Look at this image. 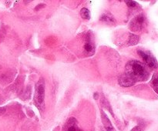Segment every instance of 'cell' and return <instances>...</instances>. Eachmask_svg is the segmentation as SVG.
<instances>
[{
	"instance_id": "obj_1",
	"label": "cell",
	"mask_w": 158,
	"mask_h": 131,
	"mask_svg": "<svg viewBox=\"0 0 158 131\" xmlns=\"http://www.w3.org/2000/svg\"><path fill=\"white\" fill-rule=\"evenodd\" d=\"M136 81H143L149 76L146 66L137 60H131L126 66V72Z\"/></svg>"
},
{
	"instance_id": "obj_2",
	"label": "cell",
	"mask_w": 158,
	"mask_h": 131,
	"mask_svg": "<svg viewBox=\"0 0 158 131\" xmlns=\"http://www.w3.org/2000/svg\"><path fill=\"white\" fill-rule=\"evenodd\" d=\"M34 103L37 106L40 113H43L45 110V80L43 78H40L35 84Z\"/></svg>"
},
{
	"instance_id": "obj_3",
	"label": "cell",
	"mask_w": 158,
	"mask_h": 131,
	"mask_svg": "<svg viewBox=\"0 0 158 131\" xmlns=\"http://www.w3.org/2000/svg\"><path fill=\"white\" fill-rule=\"evenodd\" d=\"M137 52H138L140 56L143 59V61L145 62V63H146L150 68H151V69H156V68L158 67L157 61L151 53L146 52L143 50H138Z\"/></svg>"
},
{
	"instance_id": "obj_4",
	"label": "cell",
	"mask_w": 158,
	"mask_h": 131,
	"mask_svg": "<svg viewBox=\"0 0 158 131\" xmlns=\"http://www.w3.org/2000/svg\"><path fill=\"white\" fill-rule=\"evenodd\" d=\"M145 23V17L143 15H139L134 17L130 23V29L134 32L141 30Z\"/></svg>"
},
{
	"instance_id": "obj_5",
	"label": "cell",
	"mask_w": 158,
	"mask_h": 131,
	"mask_svg": "<svg viewBox=\"0 0 158 131\" xmlns=\"http://www.w3.org/2000/svg\"><path fill=\"white\" fill-rule=\"evenodd\" d=\"M135 83H137V81L127 73H124L119 78V84L123 87H129L135 84Z\"/></svg>"
},
{
	"instance_id": "obj_6",
	"label": "cell",
	"mask_w": 158,
	"mask_h": 131,
	"mask_svg": "<svg viewBox=\"0 0 158 131\" xmlns=\"http://www.w3.org/2000/svg\"><path fill=\"white\" fill-rule=\"evenodd\" d=\"M63 130L64 131H82V129L78 126L77 120H76L75 118H73V117H72V118H69V120H68V121L66 123L64 127H63Z\"/></svg>"
},
{
	"instance_id": "obj_7",
	"label": "cell",
	"mask_w": 158,
	"mask_h": 131,
	"mask_svg": "<svg viewBox=\"0 0 158 131\" xmlns=\"http://www.w3.org/2000/svg\"><path fill=\"white\" fill-rule=\"evenodd\" d=\"M84 49L86 53L89 54V55L94 54V50H95V47H94V42L91 40L90 37H88L87 40H86V43L84 45Z\"/></svg>"
},
{
	"instance_id": "obj_8",
	"label": "cell",
	"mask_w": 158,
	"mask_h": 131,
	"mask_svg": "<svg viewBox=\"0 0 158 131\" xmlns=\"http://www.w3.org/2000/svg\"><path fill=\"white\" fill-rule=\"evenodd\" d=\"M101 117H102V120H103V123L104 124V126L106 127V129H107V131H115L114 130V128L113 126L112 123H110V121L109 118L106 117V114L101 110Z\"/></svg>"
},
{
	"instance_id": "obj_9",
	"label": "cell",
	"mask_w": 158,
	"mask_h": 131,
	"mask_svg": "<svg viewBox=\"0 0 158 131\" xmlns=\"http://www.w3.org/2000/svg\"><path fill=\"white\" fill-rule=\"evenodd\" d=\"M100 21L104 22V23H114L115 22V18L114 17L111 15L109 12H105L104 14L100 16Z\"/></svg>"
},
{
	"instance_id": "obj_10",
	"label": "cell",
	"mask_w": 158,
	"mask_h": 131,
	"mask_svg": "<svg viewBox=\"0 0 158 131\" xmlns=\"http://www.w3.org/2000/svg\"><path fill=\"white\" fill-rule=\"evenodd\" d=\"M139 41V36L135 34H130L129 35V39H128L127 45L128 46H134L138 43Z\"/></svg>"
},
{
	"instance_id": "obj_11",
	"label": "cell",
	"mask_w": 158,
	"mask_h": 131,
	"mask_svg": "<svg viewBox=\"0 0 158 131\" xmlns=\"http://www.w3.org/2000/svg\"><path fill=\"white\" fill-rule=\"evenodd\" d=\"M151 85L156 92L158 93V72L154 73L151 81Z\"/></svg>"
},
{
	"instance_id": "obj_12",
	"label": "cell",
	"mask_w": 158,
	"mask_h": 131,
	"mask_svg": "<svg viewBox=\"0 0 158 131\" xmlns=\"http://www.w3.org/2000/svg\"><path fill=\"white\" fill-rule=\"evenodd\" d=\"M80 15H81L82 18L84 19H89L90 18V12L86 8H83L80 10Z\"/></svg>"
},
{
	"instance_id": "obj_13",
	"label": "cell",
	"mask_w": 158,
	"mask_h": 131,
	"mask_svg": "<svg viewBox=\"0 0 158 131\" xmlns=\"http://www.w3.org/2000/svg\"><path fill=\"white\" fill-rule=\"evenodd\" d=\"M101 103H102V105H103V107L106 108V109H107L108 110H109V112L111 113L112 116L114 117V113H113L112 109H111V106H110V103H109V102H108V100H106V98H104V97H103V98L101 99Z\"/></svg>"
},
{
	"instance_id": "obj_14",
	"label": "cell",
	"mask_w": 158,
	"mask_h": 131,
	"mask_svg": "<svg viewBox=\"0 0 158 131\" xmlns=\"http://www.w3.org/2000/svg\"><path fill=\"white\" fill-rule=\"evenodd\" d=\"M143 129H144V126H143V125L140 124L138 125V126L133 128V129H131V131H143Z\"/></svg>"
},
{
	"instance_id": "obj_15",
	"label": "cell",
	"mask_w": 158,
	"mask_h": 131,
	"mask_svg": "<svg viewBox=\"0 0 158 131\" xmlns=\"http://www.w3.org/2000/svg\"><path fill=\"white\" fill-rule=\"evenodd\" d=\"M126 3L129 7H136V6H138L137 2H136L134 1H127Z\"/></svg>"
},
{
	"instance_id": "obj_16",
	"label": "cell",
	"mask_w": 158,
	"mask_h": 131,
	"mask_svg": "<svg viewBox=\"0 0 158 131\" xmlns=\"http://www.w3.org/2000/svg\"><path fill=\"white\" fill-rule=\"evenodd\" d=\"M43 7H45V4H40L38 6H36V7L35 8V11H38L39 9Z\"/></svg>"
},
{
	"instance_id": "obj_17",
	"label": "cell",
	"mask_w": 158,
	"mask_h": 131,
	"mask_svg": "<svg viewBox=\"0 0 158 131\" xmlns=\"http://www.w3.org/2000/svg\"><path fill=\"white\" fill-rule=\"evenodd\" d=\"M5 112V109L4 108H0V114L2 113Z\"/></svg>"
},
{
	"instance_id": "obj_18",
	"label": "cell",
	"mask_w": 158,
	"mask_h": 131,
	"mask_svg": "<svg viewBox=\"0 0 158 131\" xmlns=\"http://www.w3.org/2000/svg\"><path fill=\"white\" fill-rule=\"evenodd\" d=\"M97 96H98V93H97V92H96V93L94 94V99H95V100H97V99H98Z\"/></svg>"
}]
</instances>
